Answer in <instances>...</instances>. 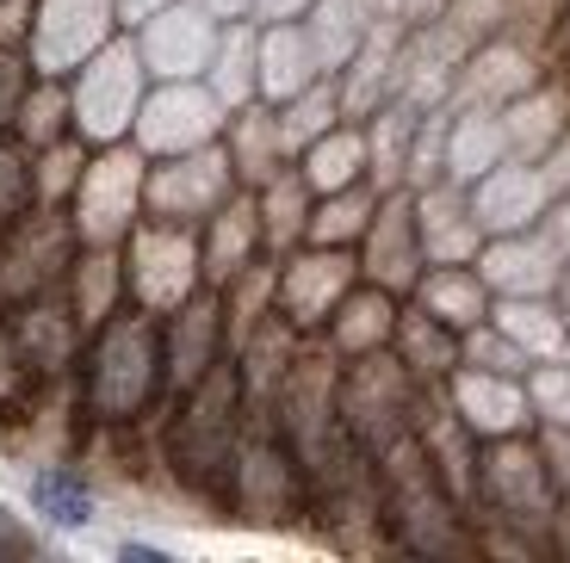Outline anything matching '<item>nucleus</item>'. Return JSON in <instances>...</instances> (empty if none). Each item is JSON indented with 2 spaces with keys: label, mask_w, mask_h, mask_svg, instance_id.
Returning <instances> with one entry per match:
<instances>
[{
  "label": "nucleus",
  "mask_w": 570,
  "mask_h": 563,
  "mask_svg": "<svg viewBox=\"0 0 570 563\" xmlns=\"http://www.w3.org/2000/svg\"><path fill=\"white\" fill-rule=\"evenodd\" d=\"M31 205H43L38 198V161H31L26 149H13V142H0V229H13Z\"/></svg>",
  "instance_id": "obj_28"
},
{
  "label": "nucleus",
  "mask_w": 570,
  "mask_h": 563,
  "mask_svg": "<svg viewBox=\"0 0 570 563\" xmlns=\"http://www.w3.org/2000/svg\"><path fill=\"white\" fill-rule=\"evenodd\" d=\"M261 248H267V229H261V198H229V205H217L212 217H205V285H217L224 292L236 273H248L261 260Z\"/></svg>",
  "instance_id": "obj_16"
},
{
  "label": "nucleus",
  "mask_w": 570,
  "mask_h": 563,
  "mask_svg": "<svg viewBox=\"0 0 570 563\" xmlns=\"http://www.w3.org/2000/svg\"><path fill=\"white\" fill-rule=\"evenodd\" d=\"M125 292V260H118L112 248H81L69 267V304L81 310L87 335L106 323V310H112V297Z\"/></svg>",
  "instance_id": "obj_23"
},
{
  "label": "nucleus",
  "mask_w": 570,
  "mask_h": 563,
  "mask_svg": "<svg viewBox=\"0 0 570 563\" xmlns=\"http://www.w3.org/2000/svg\"><path fill=\"white\" fill-rule=\"evenodd\" d=\"M415 408H422V378L403 359L379 353H354V366L342 372V422L366 452H391L403 434H415Z\"/></svg>",
  "instance_id": "obj_4"
},
{
  "label": "nucleus",
  "mask_w": 570,
  "mask_h": 563,
  "mask_svg": "<svg viewBox=\"0 0 570 563\" xmlns=\"http://www.w3.org/2000/svg\"><path fill=\"white\" fill-rule=\"evenodd\" d=\"M236 186H243V174H236V161H229V149H180V156H168L149 180H142V205L161 217H186V224H205V217L217 211V205H229L236 198Z\"/></svg>",
  "instance_id": "obj_9"
},
{
  "label": "nucleus",
  "mask_w": 570,
  "mask_h": 563,
  "mask_svg": "<svg viewBox=\"0 0 570 563\" xmlns=\"http://www.w3.org/2000/svg\"><path fill=\"white\" fill-rule=\"evenodd\" d=\"M75 254H81L75 217L50 211V205H31L13 229H0V304L13 310L26 297L50 292L75 267Z\"/></svg>",
  "instance_id": "obj_5"
},
{
  "label": "nucleus",
  "mask_w": 570,
  "mask_h": 563,
  "mask_svg": "<svg viewBox=\"0 0 570 563\" xmlns=\"http://www.w3.org/2000/svg\"><path fill=\"white\" fill-rule=\"evenodd\" d=\"M311 192L304 168H279L267 186H261V229H267V248H292L298 236H311Z\"/></svg>",
  "instance_id": "obj_22"
},
{
  "label": "nucleus",
  "mask_w": 570,
  "mask_h": 563,
  "mask_svg": "<svg viewBox=\"0 0 570 563\" xmlns=\"http://www.w3.org/2000/svg\"><path fill=\"white\" fill-rule=\"evenodd\" d=\"M415 297H422V310H434L441 323L465 328V335L490 316V279L484 273H471V267H459V260L428 267L422 279H415Z\"/></svg>",
  "instance_id": "obj_18"
},
{
  "label": "nucleus",
  "mask_w": 570,
  "mask_h": 563,
  "mask_svg": "<svg viewBox=\"0 0 570 563\" xmlns=\"http://www.w3.org/2000/svg\"><path fill=\"white\" fill-rule=\"evenodd\" d=\"M229 161H236V174H243V186H267L273 174L285 168V130L273 112H261V106H243V112L229 118V137H224Z\"/></svg>",
  "instance_id": "obj_20"
},
{
  "label": "nucleus",
  "mask_w": 570,
  "mask_h": 563,
  "mask_svg": "<svg viewBox=\"0 0 570 563\" xmlns=\"http://www.w3.org/2000/svg\"><path fill=\"white\" fill-rule=\"evenodd\" d=\"M7 328H13V347H19V359H26L31 378H62V372L81 359L87 323H81L75 304L57 297V285L38 292V297H26V304H13V310H7Z\"/></svg>",
  "instance_id": "obj_11"
},
{
  "label": "nucleus",
  "mask_w": 570,
  "mask_h": 563,
  "mask_svg": "<svg viewBox=\"0 0 570 563\" xmlns=\"http://www.w3.org/2000/svg\"><path fill=\"white\" fill-rule=\"evenodd\" d=\"M453 403H459V415L471 422V434H490V439L514 434V427L533 415V396L514 384V372H484V366L459 372V378H453Z\"/></svg>",
  "instance_id": "obj_17"
},
{
  "label": "nucleus",
  "mask_w": 570,
  "mask_h": 563,
  "mask_svg": "<svg viewBox=\"0 0 570 563\" xmlns=\"http://www.w3.org/2000/svg\"><path fill=\"white\" fill-rule=\"evenodd\" d=\"M243 415H248L243 366H236V353H224V359L180 396V422H174V434H168V465L193 495H224L229 502L236 458H243Z\"/></svg>",
  "instance_id": "obj_2"
},
{
  "label": "nucleus",
  "mask_w": 570,
  "mask_h": 563,
  "mask_svg": "<svg viewBox=\"0 0 570 563\" xmlns=\"http://www.w3.org/2000/svg\"><path fill=\"white\" fill-rule=\"evenodd\" d=\"M112 0H43V13L26 26V57L38 75H62L81 69L106 38Z\"/></svg>",
  "instance_id": "obj_12"
},
{
  "label": "nucleus",
  "mask_w": 570,
  "mask_h": 563,
  "mask_svg": "<svg viewBox=\"0 0 570 563\" xmlns=\"http://www.w3.org/2000/svg\"><path fill=\"white\" fill-rule=\"evenodd\" d=\"M205 285V254L186 217H137L125 236V297L156 316H174Z\"/></svg>",
  "instance_id": "obj_3"
},
{
  "label": "nucleus",
  "mask_w": 570,
  "mask_h": 563,
  "mask_svg": "<svg viewBox=\"0 0 570 563\" xmlns=\"http://www.w3.org/2000/svg\"><path fill=\"white\" fill-rule=\"evenodd\" d=\"M360 168H366V137L360 130H328V137H316L311 149H304V180L316 186V192H342V186L360 180Z\"/></svg>",
  "instance_id": "obj_25"
},
{
  "label": "nucleus",
  "mask_w": 570,
  "mask_h": 563,
  "mask_svg": "<svg viewBox=\"0 0 570 563\" xmlns=\"http://www.w3.org/2000/svg\"><path fill=\"white\" fill-rule=\"evenodd\" d=\"M31 507H38L50 526H87L94 521V490L75 465H38L31 471Z\"/></svg>",
  "instance_id": "obj_24"
},
{
  "label": "nucleus",
  "mask_w": 570,
  "mask_h": 563,
  "mask_svg": "<svg viewBox=\"0 0 570 563\" xmlns=\"http://www.w3.org/2000/svg\"><path fill=\"white\" fill-rule=\"evenodd\" d=\"M354 273H360L354 254L316 241V254H298V260L279 273V297H273V304H279V316L298 328V335L304 328H323L328 316L342 310V297L354 292Z\"/></svg>",
  "instance_id": "obj_14"
},
{
  "label": "nucleus",
  "mask_w": 570,
  "mask_h": 563,
  "mask_svg": "<svg viewBox=\"0 0 570 563\" xmlns=\"http://www.w3.org/2000/svg\"><path fill=\"white\" fill-rule=\"evenodd\" d=\"M422 260H428V241H422V211H415V198L410 192L379 198V211H372L366 236H360V273L397 297V292H415Z\"/></svg>",
  "instance_id": "obj_10"
},
{
  "label": "nucleus",
  "mask_w": 570,
  "mask_h": 563,
  "mask_svg": "<svg viewBox=\"0 0 570 563\" xmlns=\"http://www.w3.org/2000/svg\"><path fill=\"white\" fill-rule=\"evenodd\" d=\"M546 465H552L558 502H570V422H552V434H546Z\"/></svg>",
  "instance_id": "obj_31"
},
{
  "label": "nucleus",
  "mask_w": 570,
  "mask_h": 563,
  "mask_svg": "<svg viewBox=\"0 0 570 563\" xmlns=\"http://www.w3.org/2000/svg\"><path fill=\"white\" fill-rule=\"evenodd\" d=\"M161 391H168V335H161V316L142 310V304L106 316V323L94 328L87 372H81L87 422L130 427Z\"/></svg>",
  "instance_id": "obj_1"
},
{
  "label": "nucleus",
  "mask_w": 570,
  "mask_h": 563,
  "mask_svg": "<svg viewBox=\"0 0 570 563\" xmlns=\"http://www.w3.org/2000/svg\"><path fill=\"white\" fill-rule=\"evenodd\" d=\"M397 359L422 384H441V378H453V366L465 359V347H459V328L453 323H441L434 310L415 304V310L397 316Z\"/></svg>",
  "instance_id": "obj_19"
},
{
  "label": "nucleus",
  "mask_w": 570,
  "mask_h": 563,
  "mask_svg": "<svg viewBox=\"0 0 570 563\" xmlns=\"http://www.w3.org/2000/svg\"><path fill=\"white\" fill-rule=\"evenodd\" d=\"M161 335H168V391L161 396H186L205 372L217 366V359H224V340H229L224 292H217V285L193 292L180 310H174V323L161 328Z\"/></svg>",
  "instance_id": "obj_13"
},
{
  "label": "nucleus",
  "mask_w": 570,
  "mask_h": 563,
  "mask_svg": "<svg viewBox=\"0 0 570 563\" xmlns=\"http://www.w3.org/2000/svg\"><path fill=\"white\" fill-rule=\"evenodd\" d=\"M410 142H415V112H385L379 118V130H372V156H379V168H385V180H397V168L410 161Z\"/></svg>",
  "instance_id": "obj_29"
},
{
  "label": "nucleus",
  "mask_w": 570,
  "mask_h": 563,
  "mask_svg": "<svg viewBox=\"0 0 570 563\" xmlns=\"http://www.w3.org/2000/svg\"><path fill=\"white\" fill-rule=\"evenodd\" d=\"M13 130L31 142V149H50V142H62V137L75 130V99L57 87V75H43L38 87H26Z\"/></svg>",
  "instance_id": "obj_26"
},
{
  "label": "nucleus",
  "mask_w": 570,
  "mask_h": 563,
  "mask_svg": "<svg viewBox=\"0 0 570 563\" xmlns=\"http://www.w3.org/2000/svg\"><path fill=\"white\" fill-rule=\"evenodd\" d=\"M372 211H379V198L366 192V186H342V192H323V205L311 211V241H323V248H335V241H354L366 236Z\"/></svg>",
  "instance_id": "obj_27"
},
{
  "label": "nucleus",
  "mask_w": 570,
  "mask_h": 563,
  "mask_svg": "<svg viewBox=\"0 0 570 563\" xmlns=\"http://www.w3.org/2000/svg\"><path fill=\"white\" fill-rule=\"evenodd\" d=\"M552 57H558V62H570V7L558 13V31H552Z\"/></svg>",
  "instance_id": "obj_33"
},
{
  "label": "nucleus",
  "mask_w": 570,
  "mask_h": 563,
  "mask_svg": "<svg viewBox=\"0 0 570 563\" xmlns=\"http://www.w3.org/2000/svg\"><path fill=\"white\" fill-rule=\"evenodd\" d=\"M142 50L130 43H100L75 81V137L87 142H118L137 125V93H142Z\"/></svg>",
  "instance_id": "obj_7"
},
{
  "label": "nucleus",
  "mask_w": 570,
  "mask_h": 563,
  "mask_svg": "<svg viewBox=\"0 0 570 563\" xmlns=\"http://www.w3.org/2000/svg\"><path fill=\"white\" fill-rule=\"evenodd\" d=\"M31 57H0V130L19 118V99H26V87H31V69H26Z\"/></svg>",
  "instance_id": "obj_30"
},
{
  "label": "nucleus",
  "mask_w": 570,
  "mask_h": 563,
  "mask_svg": "<svg viewBox=\"0 0 570 563\" xmlns=\"http://www.w3.org/2000/svg\"><path fill=\"white\" fill-rule=\"evenodd\" d=\"M26 545H31V539L19 533V526H13V514L0 507V551H26Z\"/></svg>",
  "instance_id": "obj_32"
},
{
  "label": "nucleus",
  "mask_w": 570,
  "mask_h": 563,
  "mask_svg": "<svg viewBox=\"0 0 570 563\" xmlns=\"http://www.w3.org/2000/svg\"><path fill=\"white\" fill-rule=\"evenodd\" d=\"M217 137V99L193 81H168L149 106L137 112V142L142 149H161V156H180V149H205Z\"/></svg>",
  "instance_id": "obj_15"
},
{
  "label": "nucleus",
  "mask_w": 570,
  "mask_h": 563,
  "mask_svg": "<svg viewBox=\"0 0 570 563\" xmlns=\"http://www.w3.org/2000/svg\"><path fill=\"white\" fill-rule=\"evenodd\" d=\"M478 495L497 521H514V526H540L552 533L558 521V483H552V465H546V446H528V439H490V452L478 458Z\"/></svg>",
  "instance_id": "obj_6"
},
{
  "label": "nucleus",
  "mask_w": 570,
  "mask_h": 563,
  "mask_svg": "<svg viewBox=\"0 0 570 563\" xmlns=\"http://www.w3.org/2000/svg\"><path fill=\"white\" fill-rule=\"evenodd\" d=\"M328 340H335L342 353H379L385 340H397V304H391L385 285L347 292L342 310L328 316Z\"/></svg>",
  "instance_id": "obj_21"
},
{
  "label": "nucleus",
  "mask_w": 570,
  "mask_h": 563,
  "mask_svg": "<svg viewBox=\"0 0 570 563\" xmlns=\"http://www.w3.org/2000/svg\"><path fill=\"white\" fill-rule=\"evenodd\" d=\"M142 156L130 142H106V156L94 168H81L75 186V229H81V248H112L130 236L142 205Z\"/></svg>",
  "instance_id": "obj_8"
}]
</instances>
